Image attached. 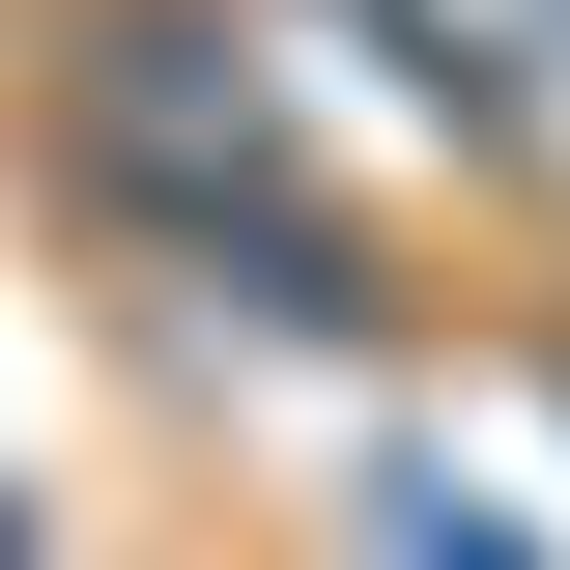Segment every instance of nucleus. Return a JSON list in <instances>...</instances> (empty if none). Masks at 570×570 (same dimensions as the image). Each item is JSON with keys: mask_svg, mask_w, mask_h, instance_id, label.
I'll list each match as a JSON object with an SVG mask.
<instances>
[{"mask_svg": "<svg viewBox=\"0 0 570 570\" xmlns=\"http://www.w3.org/2000/svg\"><path fill=\"white\" fill-rule=\"evenodd\" d=\"M58 142L115 171L171 257H257V314H371V257H343V200L285 171V86H257V29H200V0H86L58 29Z\"/></svg>", "mask_w": 570, "mask_h": 570, "instance_id": "f257e3e1", "label": "nucleus"}, {"mask_svg": "<svg viewBox=\"0 0 570 570\" xmlns=\"http://www.w3.org/2000/svg\"><path fill=\"white\" fill-rule=\"evenodd\" d=\"M400 570H542V542H485V485H400Z\"/></svg>", "mask_w": 570, "mask_h": 570, "instance_id": "f03ea898", "label": "nucleus"}]
</instances>
